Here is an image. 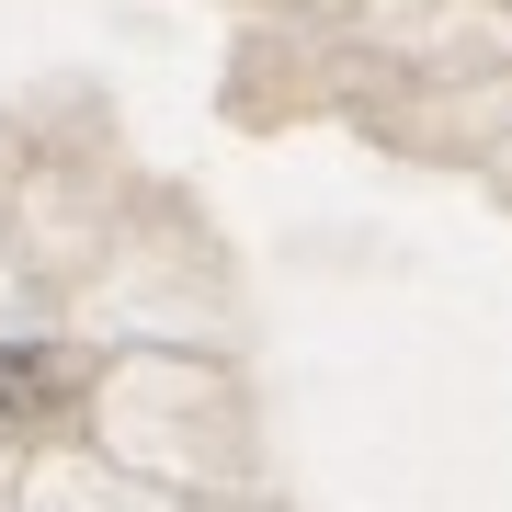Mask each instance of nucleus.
<instances>
[{"instance_id": "f257e3e1", "label": "nucleus", "mask_w": 512, "mask_h": 512, "mask_svg": "<svg viewBox=\"0 0 512 512\" xmlns=\"http://www.w3.org/2000/svg\"><path fill=\"white\" fill-rule=\"evenodd\" d=\"M69 410V365L57 353H0V421H57Z\"/></svg>"}]
</instances>
